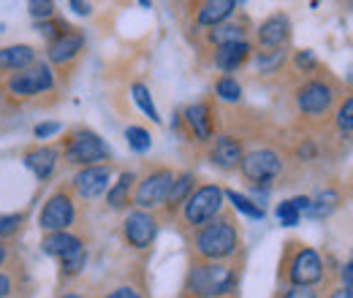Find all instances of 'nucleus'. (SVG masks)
<instances>
[{"mask_svg": "<svg viewBox=\"0 0 353 298\" xmlns=\"http://www.w3.org/2000/svg\"><path fill=\"white\" fill-rule=\"evenodd\" d=\"M65 298H79V296H65Z\"/></svg>", "mask_w": 353, "mask_h": 298, "instance_id": "c03bdc74", "label": "nucleus"}, {"mask_svg": "<svg viewBox=\"0 0 353 298\" xmlns=\"http://www.w3.org/2000/svg\"><path fill=\"white\" fill-rule=\"evenodd\" d=\"M199 253L207 257H225L234 253L236 247V233L228 222H215L207 231L199 233Z\"/></svg>", "mask_w": 353, "mask_h": 298, "instance_id": "f03ea898", "label": "nucleus"}, {"mask_svg": "<svg viewBox=\"0 0 353 298\" xmlns=\"http://www.w3.org/2000/svg\"><path fill=\"white\" fill-rule=\"evenodd\" d=\"M57 130H60L57 123H41V125L36 128V136H39V138H46V136H52V133H57Z\"/></svg>", "mask_w": 353, "mask_h": 298, "instance_id": "e433bc0d", "label": "nucleus"}, {"mask_svg": "<svg viewBox=\"0 0 353 298\" xmlns=\"http://www.w3.org/2000/svg\"><path fill=\"white\" fill-rule=\"evenodd\" d=\"M332 298H353V290H348V288H343V290H337Z\"/></svg>", "mask_w": 353, "mask_h": 298, "instance_id": "79ce46f5", "label": "nucleus"}, {"mask_svg": "<svg viewBox=\"0 0 353 298\" xmlns=\"http://www.w3.org/2000/svg\"><path fill=\"white\" fill-rule=\"evenodd\" d=\"M74 220V206L65 195H54L41 212V228L46 231H54V233H63L65 225H71Z\"/></svg>", "mask_w": 353, "mask_h": 298, "instance_id": "6e6552de", "label": "nucleus"}, {"mask_svg": "<svg viewBox=\"0 0 353 298\" xmlns=\"http://www.w3.org/2000/svg\"><path fill=\"white\" fill-rule=\"evenodd\" d=\"M3 257H6V250H3V244H0V263H3Z\"/></svg>", "mask_w": 353, "mask_h": 298, "instance_id": "37998d69", "label": "nucleus"}, {"mask_svg": "<svg viewBox=\"0 0 353 298\" xmlns=\"http://www.w3.org/2000/svg\"><path fill=\"white\" fill-rule=\"evenodd\" d=\"M125 138H128V144H131V149H136V152H147L150 149V133L144 128H128L125 130Z\"/></svg>", "mask_w": 353, "mask_h": 298, "instance_id": "393cba45", "label": "nucleus"}, {"mask_svg": "<svg viewBox=\"0 0 353 298\" xmlns=\"http://www.w3.org/2000/svg\"><path fill=\"white\" fill-rule=\"evenodd\" d=\"M234 288V274L225 266H199L190 274V290L201 298L223 296Z\"/></svg>", "mask_w": 353, "mask_h": 298, "instance_id": "f257e3e1", "label": "nucleus"}, {"mask_svg": "<svg viewBox=\"0 0 353 298\" xmlns=\"http://www.w3.org/2000/svg\"><path fill=\"white\" fill-rule=\"evenodd\" d=\"M79 244V239L68 236V233H52L44 239V253L46 255H57V257H65L68 253H74Z\"/></svg>", "mask_w": 353, "mask_h": 298, "instance_id": "412c9836", "label": "nucleus"}, {"mask_svg": "<svg viewBox=\"0 0 353 298\" xmlns=\"http://www.w3.org/2000/svg\"><path fill=\"white\" fill-rule=\"evenodd\" d=\"M212 160H215L221 169H236V166L242 163V147H239V141L231 138V136L218 138V144H215V149H212Z\"/></svg>", "mask_w": 353, "mask_h": 298, "instance_id": "ddd939ff", "label": "nucleus"}, {"mask_svg": "<svg viewBox=\"0 0 353 298\" xmlns=\"http://www.w3.org/2000/svg\"><path fill=\"white\" fill-rule=\"evenodd\" d=\"M218 95H221L223 100H239V98H242V87L236 85L234 79L225 76V79L218 82Z\"/></svg>", "mask_w": 353, "mask_h": 298, "instance_id": "cd10ccee", "label": "nucleus"}, {"mask_svg": "<svg viewBox=\"0 0 353 298\" xmlns=\"http://www.w3.org/2000/svg\"><path fill=\"white\" fill-rule=\"evenodd\" d=\"M125 236L133 247H147L152 239H155V220L144 212H133L125 220Z\"/></svg>", "mask_w": 353, "mask_h": 298, "instance_id": "1a4fd4ad", "label": "nucleus"}, {"mask_svg": "<svg viewBox=\"0 0 353 298\" xmlns=\"http://www.w3.org/2000/svg\"><path fill=\"white\" fill-rule=\"evenodd\" d=\"M109 298H139V293L131 290V288H120V290H114Z\"/></svg>", "mask_w": 353, "mask_h": 298, "instance_id": "58836bf2", "label": "nucleus"}, {"mask_svg": "<svg viewBox=\"0 0 353 298\" xmlns=\"http://www.w3.org/2000/svg\"><path fill=\"white\" fill-rule=\"evenodd\" d=\"M288 298H315V293L310 288H296V290L288 293Z\"/></svg>", "mask_w": 353, "mask_h": 298, "instance_id": "4c0bfd02", "label": "nucleus"}, {"mask_svg": "<svg viewBox=\"0 0 353 298\" xmlns=\"http://www.w3.org/2000/svg\"><path fill=\"white\" fill-rule=\"evenodd\" d=\"M228 201H231L239 212L253 217V220H261V217H264V209H261V206H256L250 198H245V195H239V193H234V190H228Z\"/></svg>", "mask_w": 353, "mask_h": 298, "instance_id": "5701e85b", "label": "nucleus"}, {"mask_svg": "<svg viewBox=\"0 0 353 298\" xmlns=\"http://www.w3.org/2000/svg\"><path fill=\"white\" fill-rule=\"evenodd\" d=\"M291 279H294L299 288L318 282V279H321V257L315 255L312 250H302V253L296 255V260H294V266H291Z\"/></svg>", "mask_w": 353, "mask_h": 298, "instance_id": "9d476101", "label": "nucleus"}, {"mask_svg": "<svg viewBox=\"0 0 353 298\" xmlns=\"http://www.w3.org/2000/svg\"><path fill=\"white\" fill-rule=\"evenodd\" d=\"M60 260H63L65 274H77V271L82 268V263H85V250H82V247H77L74 253H68V255L60 257Z\"/></svg>", "mask_w": 353, "mask_h": 298, "instance_id": "7c9ffc66", "label": "nucleus"}, {"mask_svg": "<svg viewBox=\"0 0 353 298\" xmlns=\"http://www.w3.org/2000/svg\"><path fill=\"white\" fill-rule=\"evenodd\" d=\"M259 39H261L264 46H280V43L288 39V19L285 17H272L269 22L261 25Z\"/></svg>", "mask_w": 353, "mask_h": 298, "instance_id": "dca6fc26", "label": "nucleus"}, {"mask_svg": "<svg viewBox=\"0 0 353 298\" xmlns=\"http://www.w3.org/2000/svg\"><path fill=\"white\" fill-rule=\"evenodd\" d=\"M337 123H340V128L345 130H353V98L340 109V114H337Z\"/></svg>", "mask_w": 353, "mask_h": 298, "instance_id": "473e14b6", "label": "nucleus"}, {"mask_svg": "<svg viewBox=\"0 0 353 298\" xmlns=\"http://www.w3.org/2000/svg\"><path fill=\"white\" fill-rule=\"evenodd\" d=\"M185 117H188L190 128L196 130V136H199L201 141H207V138H210V133H212V123H210V109H207L204 103L190 106V109L185 111Z\"/></svg>", "mask_w": 353, "mask_h": 298, "instance_id": "6ab92c4d", "label": "nucleus"}, {"mask_svg": "<svg viewBox=\"0 0 353 298\" xmlns=\"http://www.w3.org/2000/svg\"><path fill=\"white\" fill-rule=\"evenodd\" d=\"M8 87L17 95H39V92H44V89L52 87V74L44 65H33V68H25L22 74L11 76Z\"/></svg>", "mask_w": 353, "mask_h": 298, "instance_id": "0eeeda50", "label": "nucleus"}, {"mask_svg": "<svg viewBox=\"0 0 353 298\" xmlns=\"http://www.w3.org/2000/svg\"><path fill=\"white\" fill-rule=\"evenodd\" d=\"M212 41L221 43V46H228V43H239L242 41V30L236 25H228V28H221L212 33Z\"/></svg>", "mask_w": 353, "mask_h": 298, "instance_id": "a878e982", "label": "nucleus"}, {"mask_svg": "<svg viewBox=\"0 0 353 298\" xmlns=\"http://www.w3.org/2000/svg\"><path fill=\"white\" fill-rule=\"evenodd\" d=\"M334 204H337V195L334 193H321L318 195V201L315 204H310V214H326L334 209Z\"/></svg>", "mask_w": 353, "mask_h": 298, "instance_id": "c85d7f7f", "label": "nucleus"}, {"mask_svg": "<svg viewBox=\"0 0 353 298\" xmlns=\"http://www.w3.org/2000/svg\"><path fill=\"white\" fill-rule=\"evenodd\" d=\"M8 290H11V282H8V279H6V277H0V298L6 296V293H8Z\"/></svg>", "mask_w": 353, "mask_h": 298, "instance_id": "a19ab883", "label": "nucleus"}, {"mask_svg": "<svg viewBox=\"0 0 353 298\" xmlns=\"http://www.w3.org/2000/svg\"><path fill=\"white\" fill-rule=\"evenodd\" d=\"M106 155H109V149L95 133H79L68 144V160H74V163H98Z\"/></svg>", "mask_w": 353, "mask_h": 298, "instance_id": "20e7f679", "label": "nucleus"}, {"mask_svg": "<svg viewBox=\"0 0 353 298\" xmlns=\"http://www.w3.org/2000/svg\"><path fill=\"white\" fill-rule=\"evenodd\" d=\"M283 57H285L283 52H272V54H261V57H259V68H261L264 74H269V71H274V68H277V65L283 63Z\"/></svg>", "mask_w": 353, "mask_h": 298, "instance_id": "2f4dec72", "label": "nucleus"}, {"mask_svg": "<svg viewBox=\"0 0 353 298\" xmlns=\"http://www.w3.org/2000/svg\"><path fill=\"white\" fill-rule=\"evenodd\" d=\"M329 103H332V89L321 82L302 87V92H299V109L307 114H323L329 109Z\"/></svg>", "mask_w": 353, "mask_h": 298, "instance_id": "9b49d317", "label": "nucleus"}, {"mask_svg": "<svg viewBox=\"0 0 353 298\" xmlns=\"http://www.w3.org/2000/svg\"><path fill=\"white\" fill-rule=\"evenodd\" d=\"M296 65H299V68H315L312 52H299V54H296Z\"/></svg>", "mask_w": 353, "mask_h": 298, "instance_id": "c9c22d12", "label": "nucleus"}, {"mask_svg": "<svg viewBox=\"0 0 353 298\" xmlns=\"http://www.w3.org/2000/svg\"><path fill=\"white\" fill-rule=\"evenodd\" d=\"M172 173L169 171H158L152 176H147L136 193V204L139 206H158L169 198V190H172Z\"/></svg>", "mask_w": 353, "mask_h": 298, "instance_id": "39448f33", "label": "nucleus"}, {"mask_svg": "<svg viewBox=\"0 0 353 298\" xmlns=\"http://www.w3.org/2000/svg\"><path fill=\"white\" fill-rule=\"evenodd\" d=\"M190 184H193V179H190V176H179L176 182H172V190H169V201H172V204H179V201L188 195Z\"/></svg>", "mask_w": 353, "mask_h": 298, "instance_id": "c756f323", "label": "nucleus"}, {"mask_svg": "<svg viewBox=\"0 0 353 298\" xmlns=\"http://www.w3.org/2000/svg\"><path fill=\"white\" fill-rule=\"evenodd\" d=\"M71 8H74L77 14H85V17L90 14V3H82V0H71Z\"/></svg>", "mask_w": 353, "mask_h": 298, "instance_id": "ea45409f", "label": "nucleus"}, {"mask_svg": "<svg viewBox=\"0 0 353 298\" xmlns=\"http://www.w3.org/2000/svg\"><path fill=\"white\" fill-rule=\"evenodd\" d=\"M242 171L248 179L253 182H269L280 173V158L269 149H261V152H253L248 158H242Z\"/></svg>", "mask_w": 353, "mask_h": 298, "instance_id": "423d86ee", "label": "nucleus"}, {"mask_svg": "<svg viewBox=\"0 0 353 298\" xmlns=\"http://www.w3.org/2000/svg\"><path fill=\"white\" fill-rule=\"evenodd\" d=\"M131 182H133V176L131 173H123L120 176V182H117V187L109 193V204L117 209V206H123L125 201H128V190H131Z\"/></svg>", "mask_w": 353, "mask_h": 298, "instance_id": "b1692460", "label": "nucleus"}, {"mask_svg": "<svg viewBox=\"0 0 353 298\" xmlns=\"http://www.w3.org/2000/svg\"><path fill=\"white\" fill-rule=\"evenodd\" d=\"M52 8H54V6H52L49 0H33V3H30V14H33L36 19L49 17V14H52Z\"/></svg>", "mask_w": 353, "mask_h": 298, "instance_id": "72a5a7b5", "label": "nucleus"}, {"mask_svg": "<svg viewBox=\"0 0 353 298\" xmlns=\"http://www.w3.org/2000/svg\"><path fill=\"white\" fill-rule=\"evenodd\" d=\"M0 33H3V25H0Z\"/></svg>", "mask_w": 353, "mask_h": 298, "instance_id": "a18cd8bd", "label": "nucleus"}, {"mask_svg": "<svg viewBox=\"0 0 353 298\" xmlns=\"http://www.w3.org/2000/svg\"><path fill=\"white\" fill-rule=\"evenodd\" d=\"M54 163H57V152L49 149V147L33 149V152L28 155V169L33 171L39 179H46V176L54 171Z\"/></svg>", "mask_w": 353, "mask_h": 298, "instance_id": "f3484780", "label": "nucleus"}, {"mask_svg": "<svg viewBox=\"0 0 353 298\" xmlns=\"http://www.w3.org/2000/svg\"><path fill=\"white\" fill-rule=\"evenodd\" d=\"M33 60H36V52L30 46H8V49H0V71L28 68Z\"/></svg>", "mask_w": 353, "mask_h": 298, "instance_id": "2eb2a0df", "label": "nucleus"}, {"mask_svg": "<svg viewBox=\"0 0 353 298\" xmlns=\"http://www.w3.org/2000/svg\"><path fill=\"white\" fill-rule=\"evenodd\" d=\"M234 0H212V3H207L201 11H199V22L201 25H218L223 22L231 11H234Z\"/></svg>", "mask_w": 353, "mask_h": 298, "instance_id": "aec40b11", "label": "nucleus"}, {"mask_svg": "<svg viewBox=\"0 0 353 298\" xmlns=\"http://www.w3.org/2000/svg\"><path fill=\"white\" fill-rule=\"evenodd\" d=\"M79 49H82V36H79V33L57 36V39L52 41V46H49V60H54V63H65V60H71Z\"/></svg>", "mask_w": 353, "mask_h": 298, "instance_id": "4468645a", "label": "nucleus"}, {"mask_svg": "<svg viewBox=\"0 0 353 298\" xmlns=\"http://www.w3.org/2000/svg\"><path fill=\"white\" fill-rule=\"evenodd\" d=\"M248 52H250V49H248V43L245 41L221 46V52H218V68H223V71H234V68H239V65L245 63Z\"/></svg>", "mask_w": 353, "mask_h": 298, "instance_id": "a211bd4d", "label": "nucleus"}, {"mask_svg": "<svg viewBox=\"0 0 353 298\" xmlns=\"http://www.w3.org/2000/svg\"><path fill=\"white\" fill-rule=\"evenodd\" d=\"M22 222V217L19 214H11V217H0V236L3 233H11V231H17V225Z\"/></svg>", "mask_w": 353, "mask_h": 298, "instance_id": "f704fd0d", "label": "nucleus"}, {"mask_svg": "<svg viewBox=\"0 0 353 298\" xmlns=\"http://www.w3.org/2000/svg\"><path fill=\"white\" fill-rule=\"evenodd\" d=\"M221 204H223L221 187H215V184L201 187V190H199V193H193V198L185 204V217H188V222L201 225V222H207L210 217H215V214H218Z\"/></svg>", "mask_w": 353, "mask_h": 298, "instance_id": "7ed1b4c3", "label": "nucleus"}, {"mask_svg": "<svg viewBox=\"0 0 353 298\" xmlns=\"http://www.w3.org/2000/svg\"><path fill=\"white\" fill-rule=\"evenodd\" d=\"M74 184H77V190H79L85 198H95V195H101V193L106 190V184H109V171L106 169L79 171L77 179H74Z\"/></svg>", "mask_w": 353, "mask_h": 298, "instance_id": "f8f14e48", "label": "nucleus"}, {"mask_svg": "<svg viewBox=\"0 0 353 298\" xmlns=\"http://www.w3.org/2000/svg\"><path fill=\"white\" fill-rule=\"evenodd\" d=\"M133 100H136V106L152 120V123H161V117H158V111H155V103H152V98H150V89L144 85H133Z\"/></svg>", "mask_w": 353, "mask_h": 298, "instance_id": "4be33fe9", "label": "nucleus"}, {"mask_svg": "<svg viewBox=\"0 0 353 298\" xmlns=\"http://www.w3.org/2000/svg\"><path fill=\"white\" fill-rule=\"evenodd\" d=\"M277 220L283 222V225H296L299 222V209L294 206V201H283L280 206H277Z\"/></svg>", "mask_w": 353, "mask_h": 298, "instance_id": "bb28decb", "label": "nucleus"}]
</instances>
